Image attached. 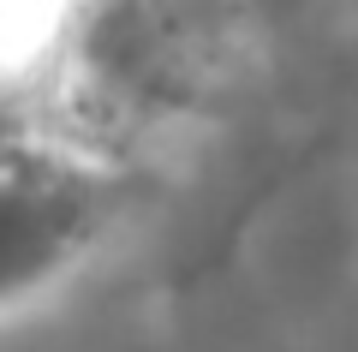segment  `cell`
I'll list each match as a JSON object with an SVG mask.
<instances>
[{"mask_svg": "<svg viewBox=\"0 0 358 352\" xmlns=\"http://www.w3.org/2000/svg\"><path fill=\"white\" fill-rule=\"evenodd\" d=\"M36 13L0 36V311L48 287L108 233L120 162L90 90L72 84L60 42H18Z\"/></svg>", "mask_w": 358, "mask_h": 352, "instance_id": "1", "label": "cell"}]
</instances>
